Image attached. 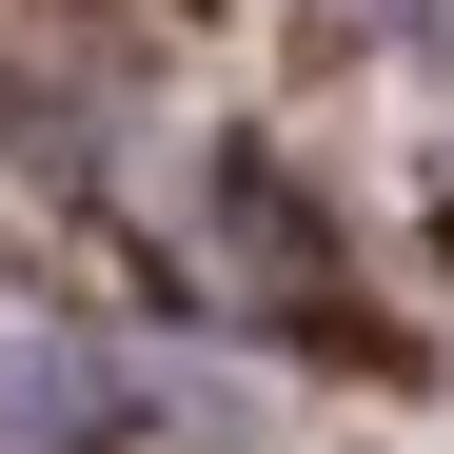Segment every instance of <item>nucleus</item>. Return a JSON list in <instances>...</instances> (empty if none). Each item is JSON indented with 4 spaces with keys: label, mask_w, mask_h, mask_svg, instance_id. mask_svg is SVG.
Returning <instances> with one entry per match:
<instances>
[{
    "label": "nucleus",
    "mask_w": 454,
    "mask_h": 454,
    "mask_svg": "<svg viewBox=\"0 0 454 454\" xmlns=\"http://www.w3.org/2000/svg\"><path fill=\"white\" fill-rule=\"evenodd\" d=\"M0 434L20 454H257V415L217 375L138 356V336H20L0 356Z\"/></svg>",
    "instance_id": "1"
},
{
    "label": "nucleus",
    "mask_w": 454,
    "mask_h": 454,
    "mask_svg": "<svg viewBox=\"0 0 454 454\" xmlns=\"http://www.w3.org/2000/svg\"><path fill=\"white\" fill-rule=\"evenodd\" d=\"M356 20H415V40H454V0H356Z\"/></svg>",
    "instance_id": "2"
}]
</instances>
